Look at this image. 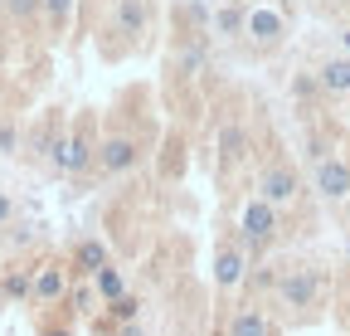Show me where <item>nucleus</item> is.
I'll list each match as a JSON object with an SVG mask.
<instances>
[{"label": "nucleus", "mask_w": 350, "mask_h": 336, "mask_svg": "<svg viewBox=\"0 0 350 336\" xmlns=\"http://www.w3.org/2000/svg\"><path fill=\"white\" fill-rule=\"evenodd\" d=\"M278 239V205H268L262 195H253L239 215V248L243 254H268V244Z\"/></svg>", "instance_id": "obj_1"}, {"label": "nucleus", "mask_w": 350, "mask_h": 336, "mask_svg": "<svg viewBox=\"0 0 350 336\" xmlns=\"http://www.w3.org/2000/svg\"><path fill=\"white\" fill-rule=\"evenodd\" d=\"M321 287H326V278H321V268H312V263H297V268H287V273H278V302L282 307H297V312H306V307H317L321 302Z\"/></svg>", "instance_id": "obj_2"}, {"label": "nucleus", "mask_w": 350, "mask_h": 336, "mask_svg": "<svg viewBox=\"0 0 350 336\" xmlns=\"http://www.w3.org/2000/svg\"><path fill=\"white\" fill-rule=\"evenodd\" d=\"M137 161H142V142L131 132H107L98 142V171L103 176H126Z\"/></svg>", "instance_id": "obj_3"}, {"label": "nucleus", "mask_w": 350, "mask_h": 336, "mask_svg": "<svg viewBox=\"0 0 350 336\" xmlns=\"http://www.w3.org/2000/svg\"><path fill=\"white\" fill-rule=\"evenodd\" d=\"M68 268L64 263H44V268H34V278H29V302L34 307H59L64 298H68Z\"/></svg>", "instance_id": "obj_4"}, {"label": "nucleus", "mask_w": 350, "mask_h": 336, "mask_svg": "<svg viewBox=\"0 0 350 336\" xmlns=\"http://www.w3.org/2000/svg\"><path fill=\"white\" fill-rule=\"evenodd\" d=\"M297 190H301V181H297V171H292L287 161H273L268 171L258 176V195L268 200V205H278V209H282V205H292V200H297Z\"/></svg>", "instance_id": "obj_5"}, {"label": "nucleus", "mask_w": 350, "mask_h": 336, "mask_svg": "<svg viewBox=\"0 0 350 336\" xmlns=\"http://www.w3.org/2000/svg\"><path fill=\"white\" fill-rule=\"evenodd\" d=\"M317 190H321L326 200H345V195H350V166L336 161V156H321V161H317Z\"/></svg>", "instance_id": "obj_6"}, {"label": "nucleus", "mask_w": 350, "mask_h": 336, "mask_svg": "<svg viewBox=\"0 0 350 336\" xmlns=\"http://www.w3.org/2000/svg\"><path fill=\"white\" fill-rule=\"evenodd\" d=\"M243 273H248V254H243L239 244H224V248L214 254V283L229 292V287H239V283H243Z\"/></svg>", "instance_id": "obj_7"}, {"label": "nucleus", "mask_w": 350, "mask_h": 336, "mask_svg": "<svg viewBox=\"0 0 350 336\" xmlns=\"http://www.w3.org/2000/svg\"><path fill=\"white\" fill-rule=\"evenodd\" d=\"M229 336H278V326L268 322V312H262V307L243 302V307L229 317Z\"/></svg>", "instance_id": "obj_8"}, {"label": "nucleus", "mask_w": 350, "mask_h": 336, "mask_svg": "<svg viewBox=\"0 0 350 336\" xmlns=\"http://www.w3.org/2000/svg\"><path fill=\"white\" fill-rule=\"evenodd\" d=\"M151 25V5L146 0H117V29L131 34V39H142Z\"/></svg>", "instance_id": "obj_9"}, {"label": "nucleus", "mask_w": 350, "mask_h": 336, "mask_svg": "<svg viewBox=\"0 0 350 336\" xmlns=\"http://www.w3.org/2000/svg\"><path fill=\"white\" fill-rule=\"evenodd\" d=\"M103 263H107V248H103V239H78V244H73V268H78L83 278H93Z\"/></svg>", "instance_id": "obj_10"}, {"label": "nucleus", "mask_w": 350, "mask_h": 336, "mask_svg": "<svg viewBox=\"0 0 350 336\" xmlns=\"http://www.w3.org/2000/svg\"><path fill=\"white\" fill-rule=\"evenodd\" d=\"M317 83L326 93H350V59H326L317 68Z\"/></svg>", "instance_id": "obj_11"}, {"label": "nucleus", "mask_w": 350, "mask_h": 336, "mask_svg": "<svg viewBox=\"0 0 350 336\" xmlns=\"http://www.w3.org/2000/svg\"><path fill=\"white\" fill-rule=\"evenodd\" d=\"M243 29L258 39V44H273V39H282V15H273V10H253Z\"/></svg>", "instance_id": "obj_12"}, {"label": "nucleus", "mask_w": 350, "mask_h": 336, "mask_svg": "<svg viewBox=\"0 0 350 336\" xmlns=\"http://www.w3.org/2000/svg\"><path fill=\"white\" fill-rule=\"evenodd\" d=\"M93 287H98V298H103V302H112V298H122V292H126V278H122L117 263H103V268L93 273Z\"/></svg>", "instance_id": "obj_13"}, {"label": "nucleus", "mask_w": 350, "mask_h": 336, "mask_svg": "<svg viewBox=\"0 0 350 336\" xmlns=\"http://www.w3.org/2000/svg\"><path fill=\"white\" fill-rule=\"evenodd\" d=\"M29 278H34V268H10L5 278H0V287H5L10 302H29Z\"/></svg>", "instance_id": "obj_14"}, {"label": "nucleus", "mask_w": 350, "mask_h": 336, "mask_svg": "<svg viewBox=\"0 0 350 336\" xmlns=\"http://www.w3.org/2000/svg\"><path fill=\"white\" fill-rule=\"evenodd\" d=\"M243 151H248V132L243 127H224V137H219V156H224V166L243 161Z\"/></svg>", "instance_id": "obj_15"}, {"label": "nucleus", "mask_w": 350, "mask_h": 336, "mask_svg": "<svg viewBox=\"0 0 350 336\" xmlns=\"http://www.w3.org/2000/svg\"><path fill=\"white\" fill-rule=\"evenodd\" d=\"M137 312H142V302L131 298V292H122V298L107 302V322H112V326H117V322H137Z\"/></svg>", "instance_id": "obj_16"}, {"label": "nucleus", "mask_w": 350, "mask_h": 336, "mask_svg": "<svg viewBox=\"0 0 350 336\" xmlns=\"http://www.w3.org/2000/svg\"><path fill=\"white\" fill-rule=\"evenodd\" d=\"M243 25H248V10H239V5H224V10L214 15V29H219V34H229V39H234Z\"/></svg>", "instance_id": "obj_17"}, {"label": "nucleus", "mask_w": 350, "mask_h": 336, "mask_svg": "<svg viewBox=\"0 0 350 336\" xmlns=\"http://www.w3.org/2000/svg\"><path fill=\"white\" fill-rule=\"evenodd\" d=\"M39 15L49 20V29H64L73 15V0H39Z\"/></svg>", "instance_id": "obj_18"}, {"label": "nucleus", "mask_w": 350, "mask_h": 336, "mask_svg": "<svg viewBox=\"0 0 350 336\" xmlns=\"http://www.w3.org/2000/svg\"><path fill=\"white\" fill-rule=\"evenodd\" d=\"M0 10H5L15 25H29L39 15V0H0Z\"/></svg>", "instance_id": "obj_19"}, {"label": "nucleus", "mask_w": 350, "mask_h": 336, "mask_svg": "<svg viewBox=\"0 0 350 336\" xmlns=\"http://www.w3.org/2000/svg\"><path fill=\"white\" fill-rule=\"evenodd\" d=\"M195 68H204V44H185L180 54V73H195Z\"/></svg>", "instance_id": "obj_20"}, {"label": "nucleus", "mask_w": 350, "mask_h": 336, "mask_svg": "<svg viewBox=\"0 0 350 336\" xmlns=\"http://www.w3.org/2000/svg\"><path fill=\"white\" fill-rule=\"evenodd\" d=\"M243 283L262 292V287H278V273H273V268H258V273H243Z\"/></svg>", "instance_id": "obj_21"}, {"label": "nucleus", "mask_w": 350, "mask_h": 336, "mask_svg": "<svg viewBox=\"0 0 350 336\" xmlns=\"http://www.w3.org/2000/svg\"><path fill=\"white\" fill-rule=\"evenodd\" d=\"M20 146V132L10 127V122H0V151H15Z\"/></svg>", "instance_id": "obj_22"}, {"label": "nucleus", "mask_w": 350, "mask_h": 336, "mask_svg": "<svg viewBox=\"0 0 350 336\" xmlns=\"http://www.w3.org/2000/svg\"><path fill=\"white\" fill-rule=\"evenodd\" d=\"M10 215H15V200H10L5 190H0V229H5V224H10Z\"/></svg>", "instance_id": "obj_23"}, {"label": "nucleus", "mask_w": 350, "mask_h": 336, "mask_svg": "<svg viewBox=\"0 0 350 336\" xmlns=\"http://www.w3.org/2000/svg\"><path fill=\"white\" fill-rule=\"evenodd\" d=\"M117 336H142V326L137 322H117Z\"/></svg>", "instance_id": "obj_24"}, {"label": "nucleus", "mask_w": 350, "mask_h": 336, "mask_svg": "<svg viewBox=\"0 0 350 336\" xmlns=\"http://www.w3.org/2000/svg\"><path fill=\"white\" fill-rule=\"evenodd\" d=\"M39 336H73V331H68V326H44Z\"/></svg>", "instance_id": "obj_25"}, {"label": "nucleus", "mask_w": 350, "mask_h": 336, "mask_svg": "<svg viewBox=\"0 0 350 336\" xmlns=\"http://www.w3.org/2000/svg\"><path fill=\"white\" fill-rule=\"evenodd\" d=\"M0 307H5V287H0Z\"/></svg>", "instance_id": "obj_26"}, {"label": "nucleus", "mask_w": 350, "mask_h": 336, "mask_svg": "<svg viewBox=\"0 0 350 336\" xmlns=\"http://www.w3.org/2000/svg\"><path fill=\"white\" fill-rule=\"evenodd\" d=\"M345 44H350V34H345Z\"/></svg>", "instance_id": "obj_27"}]
</instances>
